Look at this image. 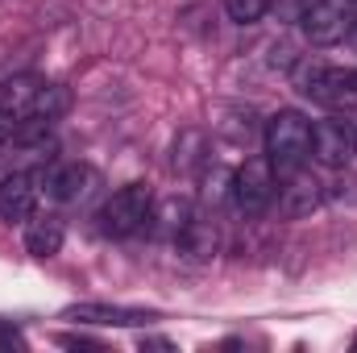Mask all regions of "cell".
I'll use <instances>...</instances> for the list:
<instances>
[{
	"label": "cell",
	"mask_w": 357,
	"mask_h": 353,
	"mask_svg": "<svg viewBox=\"0 0 357 353\" xmlns=\"http://www.w3.org/2000/svg\"><path fill=\"white\" fill-rule=\"evenodd\" d=\"M262 142H266V158L278 171V179L291 175V171L307 167V158H312V121L299 108H278L266 121Z\"/></svg>",
	"instance_id": "obj_1"
},
{
	"label": "cell",
	"mask_w": 357,
	"mask_h": 353,
	"mask_svg": "<svg viewBox=\"0 0 357 353\" xmlns=\"http://www.w3.org/2000/svg\"><path fill=\"white\" fill-rule=\"evenodd\" d=\"M150 212H154V191L146 183H125L104 200L100 233L104 237H133L150 225Z\"/></svg>",
	"instance_id": "obj_2"
},
{
	"label": "cell",
	"mask_w": 357,
	"mask_h": 353,
	"mask_svg": "<svg viewBox=\"0 0 357 353\" xmlns=\"http://www.w3.org/2000/svg\"><path fill=\"white\" fill-rule=\"evenodd\" d=\"M299 91L328 108V112H354L357 108V71L354 67H324V63H312L303 75H299Z\"/></svg>",
	"instance_id": "obj_3"
},
{
	"label": "cell",
	"mask_w": 357,
	"mask_h": 353,
	"mask_svg": "<svg viewBox=\"0 0 357 353\" xmlns=\"http://www.w3.org/2000/svg\"><path fill=\"white\" fill-rule=\"evenodd\" d=\"M229 195L241 216H262L278 195V171L270 167V158H250L245 167H237L229 179Z\"/></svg>",
	"instance_id": "obj_4"
},
{
	"label": "cell",
	"mask_w": 357,
	"mask_h": 353,
	"mask_svg": "<svg viewBox=\"0 0 357 353\" xmlns=\"http://www.w3.org/2000/svg\"><path fill=\"white\" fill-rule=\"evenodd\" d=\"M354 21H357L354 0H316V4L303 8L299 29H303V38H307L312 46H337V42L349 38Z\"/></svg>",
	"instance_id": "obj_5"
},
{
	"label": "cell",
	"mask_w": 357,
	"mask_h": 353,
	"mask_svg": "<svg viewBox=\"0 0 357 353\" xmlns=\"http://www.w3.org/2000/svg\"><path fill=\"white\" fill-rule=\"evenodd\" d=\"M42 179V195L54 204H84L96 191V171L88 163H54V167H38Z\"/></svg>",
	"instance_id": "obj_6"
},
{
	"label": "cell",
	"mask_w": 357,
	"mask_h": 353,
	"mask_svg": "<svg viewBox=\"0 0 357 353\" xmlns=\"http://www.w3.org/2000/svg\"><path fill=\"white\" fill-rule=\"evenodd\" d=\"M38 200H42L38 171H8V175L0 179V220L25 225L38 212Z\"/></svg>",
	"instance_id": "obj_7"
},
{
	"label": "cell",
	"mask_w": 357,
	"mask_h": 353,
	"mask_svg": "<svg viewBox=\"0 0 357 353\" xmlns=\"http://www.w3.org/2000/svg\"><path fill=\"white\" fill-rule=\"evenodd\" d=\"M357 154L354 129L345 121H316L312 125V158L328 171H345L349 158Z\"/></svg>",
	"instance_id": "obj_8"
},
{
	"label": "cell",
	"mask_w": 357,
	"mask_h": 353,
	"mask_svg": "<svg viewBox=\"0 0 357 353\" xmlns=\"http://www.w3.org/2000/svg\"><path fill=\"white\" fill-rule=\"evenodd\" d=\"M324 200H328V187L312 175V171H303V167L291 171V175H282V183H278V208H282V216H291V220L312 216Z\"/></svg>",
	"instance_id": "obj_9"
},
{
	"label": "cell",
	"mask_w": 357,
	"mask_h": 353,
	"mask_svg": "<svg viewBox=\"0 0 357 353\" xmlns=\"http://www.w3.org/2000/svg\"><path fill=\"white\" fill-rule=\"evenodd\" d=\"M63 316L75 324H100V329H137V324H150L158 312L121 308V303H71Z\"/></svg>",
	"instance_id": "obj_10"
},
{
	"label": "cell",
	"mask_w": 357,
	"mask_h": 353,
	"mask_svg": "<svg viewBox=\"0 0 357 353\" xmlns=\"http://www.w3.org/2000/svg\"><path fill=\"white\" fill-rule=\"evenodd\" d=\"M42 84H46L42 75H13V80H0V112H8V117H17V121H29Z\"/></svg>",
	"instance_id": "obj_11"
},
{
	"label": "cell",
	"mask_w": 357,
	"mask_h": 353,
	"mask_svg": "<svg viewBox=\"0 0 357 353\" xmlns=\"http://www.w3.org/2000/svg\"><path fill=\"white\" fill-rule=\"evenodd\" d=\"M63 241H67V229L59 216H29L25 220V250L33 258H54L63 254Z\"/></svg>",
	"instance_id": "obj_12"
},
{
	"label": "cell",
	"mask_w": 357,
	"mask_h": 353,
	"mask_svg": "<svg viewBox=\"0 0 357 353\" xmlns=\"http://www.w3.org/2000/svg\"><path fill=\"white\" fill-rule=\"evenodd\" d=\"M175 250L187 262H208V258L216 254V225H212L208 216H195V212H191L187 229L175 237Z\"/></svg>",
	"instance_id": "obj_13"
},
{
	"label": "cell",
	"mask_w": 357,
	"mask_h": 353,
	"mask_svg": "<svg viewBox=\"0 0 357 353\" xmlns=\"http://www.w3.org/2000/svg\"><path fill=\"white\" fill-rule=\"evenodd\" d=\"M187 220H191V204L187 200H162V204H154V212H150V233L154 237H167V241H175L178 233L187 229Z\"/></svg>",
	"instance_id": "obj_14"
},
{
	"label": "cell",
	"mask_w": 357,
	"mask_h": 353,
	"mask_svg": "<svg viewBox=\"0 0 357 353\" xmlns=\"http://www.w3.org/2000/svg\"><path fill=\"white\" fill-rule=\"evenodd\" d=\"M63 112H67V88H59V84H42L38 100H33V112H29V121H42V125H50V121H59Z\"/></svg>",
	"instance_id": "obj_15"
},
{
	"label": "cell",
	"mask_w": 357,
	"mask_h": 353,
	"mask_svg": "<svg viewBox=\"0 0 357 353\" xmlns=\"http://www.w3.org/2000/svg\"><path fill=\"white\" fill-rule=\"evenodd\" d=\"M266 8H270V0H225L229 21H237V25H258L266 17Z\"/></svg>",
	"instance_id": "obj_16"
},
{
	"label": "cell",
	"mask_w": 357,
	"mask_h": 353,
	"mask_svg": "<svg viewBox=\"0 0 357 353\" xmlns=\"http://www.w3.org/2000/svg\"><path fill=\"white\" fill-rule=\"evenodd\" d=\"M17 129H21V121H17V117H8V112H0V154H4L8 146H13Z\"/></svg>",
	"instance_id": "obj_17"
},
{
	"label": "cell",
	"mask_w": 357,
	"mask_h": 353,
	"mask_svg": "<svg viewBox=\"0 0 357 353\" xmlns=\"http://www.w3.org/2000/svg\"><path fill=\"white\" fill-rule=\"evenodd\" d=\"M349 38H354V46H357V21H354V29H349Z\"/></svg>",
	"instance_id": "obj_18"
},
{
	"label": "cell",
	"mask_w": 357,
	"mask_h": 353,
	"mask_svg": "<svg viewBox=\"0 0 357 353\" xmlns=\"http://www.w3.org/2000/svg\"><path fill=\"white\" fill-rule=\"evenodd\" d=\"M354 350H357V337H354Z\"/></svg>",
	"instance_id": "obj_19"
},
{
	"label": "cell",
	"mask_w": 357,
	"mask_h": 353,
	"mask_svg": "<svg viewBox=\"0 0 357 353\" xmlns=\"http://www.w3.org/2000/svg\"><path fill=\"white\" fill-rule=\"evenodd\" d=\"M354 142H357V129H354Z\"/></svg>",
	"instance_id": "obj_20"
},
{
	"label": "cell",
	"mask_w": 357,
	"mask_h": 353,
	"mask_svg": "<svg viewBox=\"0 0 357 353\" xmlns=\"http://www.w3.org/2000/svg\"><path fill=\"white\" fill-rule=\"evenodd\" d=\"M354 4H357V0H354Z\"/></svg>",
	"instance_id": "obj_21"
}]
</instances>
